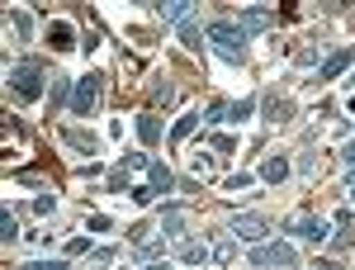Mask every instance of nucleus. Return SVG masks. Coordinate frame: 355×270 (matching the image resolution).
I'll list each match as a JSON object with an SVG mask.
<instances>
[{
    "label": "nucleus",
    "instance_id": "obj_1",
    "mask_svg": "<svg viewBox=\"0 0 355 270\" xmlns=\"http://www.w3.org/2000/svg\"><path fill=\"white\" fill-rule=\"evenodd\" d=\"M43 81H48V67H43L38 57H19V62L10 67V90H15V100H38V95H43Z\"/></svg>",
    "mask_w": 355,
    "mask_h": 270
},
{
    "label": "nucleus",
    "instance_id": "obj_2",
    "mask_svg": "<svg viewBox=\"0 0 355 270\" xmlns=\"http://www.w3.org/2000/svg\"><path fill=\"white\" fill-rule=\"evenodd\" d=\"M209 43L218 48L223 62H246V43H251V38H246L232 19H214V24H209Z\"/></svg>",
    "mask_w": 355,
    "mask_h": 270
},
{
    "label": "nucleus",
    "instance_id": "obj_3",
    "mask_svg": "<svg viewBox=\"0 0 355 270\" xmlns=\"http://www.w3.org/2000/svg\"><path fill=\"white\" fill-rule=\"evenodd\" d=\"M246 261L256 270H289V266H299V251L289 242H261V246L246 251Z\"/></svg>",
    "mask_w": 355,
    "mask_h": 270
},
{
    "label": "nucleus",
    "instance_id": "obj_4",
    "mask_svg": "<svg viewBox=\"0 0 355 270\" xmlns=\"http://www.w3.org/2000/svg\"><path fill=\"white\" fill-rule=\"evenodd\" d=\"M227 233H232L237 242H251V246H261L266 237H270V218H266V214H237L232 223H227Z\"/></svg>",
    "mask_w": 355,
    "mask_h": 270
},
{
    "label": "nucleus",
    "instance_id": "obj_5",
    "mask_svg": "<svg viewBox=\"0 0 355 270\" xmlns=\"http://www.w3.org/2000/svg\"><path fill=\"white\" fill-rule=\"evenodd\" d=\"M95 105H100V76L90 71V76H81V81H76V95H71V114H76V119H90V114H95Z\"/></svg>",
    "mask_w": 355,
    "mask_h": 270
},
{
    "label": "nucleus",
    "instance_id": "obj_6",
    "mask_svg": "<svg viewBox=\"0 0 355 270\" xmlns=\"http://www.w3.org/2000/svg\"><path fill=\"white\" fill-rule=\"evenodd\" d=\"M284 233H294V237H303V242H327L331 237V223L327 218H289V223H284Z\"/></svg>",
    "mask_w": 355,
    "mask_h": 270
},
{
    "label": "nucleus",
    "instance_id": "obj_7",
    "mask_svg": "<svg viewBox=\"0 0 355 270\" xmlns=\"http://www.w3.org/2000/svg\"><path fill=\"white\" fill-rule=\"evenodd\" d=\"M355 62V48H336L331 57H322V67H318V81H336L346 67Z\"/></svg>",
    "mask_w": 355,
    "mask_h": 270
},
{
    "label": "nucleus",
    "instance_id": "obj_8",
    "mask_svg": "<svg viewBox=\"0 0 355 270\" xmlns=\"http://www.w3.org/2000/svg\"><path fill=\"white\" fill-rule=\"evenodd\" d=\"M147 185H152V194H171V189H175V171H171L162 157H152V166H147Z\"/></svg>",
    "mask_w": 355,
    "mask_h": 270
},
{
    "label": "nucleus",
    "instance_id": "obj_9",
    "mask_svg": "<svg viewBox=\"0 0 355 270\" xmlns=\"http://www.w3.org/2000/svg\"><path fill=\"white\" fill-rule=\"evenodd\" d=\"M175 256H180L185 266H204V261H214V246H209V242H199V237H185Z\"/></svg>",
    "mask_w": 355,
    "mask_h": 270
},
{
    "label": "nucleus",
    "instance_id": "obj_10",
    "mask_svg": "<svg viewBox=\"0 0 355 270\" xmlns=\"http://www.w3.org/2000/svg\"><path fill=\"white\" fill-rule=\"evenodd\" d=\"M71 95H76V81H71V76H53V81H48V109L71 105Z\"/></svg>",
    "mask_w": 355,
    "mask_h": 270
},
{
    "label": "nucleus",
    "instance_id": "obj_11",
    "mask_svg": "<svg viewBox=\"0 0 355 270\" xmlns=\"http://www.w3.org/2000/svg\"><path fill=\"white\" fill-rule=\"evenodd\" d=\"M162 237H166V242H180V237H185V218H180V204H166V209H162Z\"/></svg>",
    "mask_w": 355,
    "mask_h": 270
},
{
    "label": "nucleus",
    "instance_id": "obj_12",
    "mask_svg": "<svg viewBox=\"0 0 355 270\" xmlns=\"http://www.w3.org/2000/svg\"><path fill=\"white\" fill-rule=\"evenodd\" d=\"M194 10H199L194 0H166V5H162V19H166V24H175V28H180V24H185V19L194 15Z\"/></svg>",
    "mask_w": 355,
    "mask_h": 270
},
{
    "label": "nucleus",
    "instance_id": "obj_13",
    "mask_svg": "<svg viewBox=\"0 0 355 270\" xmlns=\"http://www.w3.org/2000/svg\"><path fill=\"white\" fill-rule=\"evenodd\" d=\"M48 43H53V48H76V28L67 24V19H53V24H48Z\"/></svg>",
    "mask_w": 355,
    "mask_h": 270
},
{
    "label": "nucleus",
    "instance_id": "obj_14",
    "mask_svg": "<svg viewBox=\"0 0 355 270\" xmlns=\"http://www.w3.org/2000/svg\"><path fill=\"white\" fill-rule=\"evenodd\" d=\"M261 180H266V185H284V180H289V162H284V157H266Z\"/></svg>",
    "mask_w": 355,
    "mask_h": 270
},
{
    "label": "nucleus",
    "instance_id": "obj_15",
    "mask_svg": "<svg viewBox=\"0 0 355 270\" xmlns=\"http://www.w3.org/2000/svg\"><path fill=\"white\" fill-rule=\"evenodd\" d=\"M270 24H275V15H270V10H246L237 28H242L246 38H251V33H261V28H270Z\"/></svg>",
    "mask_w": 355,
    "mask_h": 270
},
{
    "label": "nucleus",
    "instance_id": "obj_16",
    "mask_svg": "<svg viewBox=\"0 0 355 270\" xmlns=\"http://www.w3.org/2000/svg\"><path fill=\"white\" fill-rule=\"evenodd\" d=\"M137 137H142V142H147V147H152V142H162V119H157V114H152V109H147V114H142V119H137Z\"/></svg>",
    "mask_w": 355,
    "mask_h": 270
},
{
    "label": "nucleus",
    "instance_id": "obj_17",
    "mask_svg": "<svg viewBox=\"0 0 355 270\" xmlns=\"http://www.w3.org/2000/svg\"><path fill=\"white\" fill-rule=\"evenodd\" d=\"M67 142H71L76 152H85V157H95V152H100V137H95V133H81V128H67Z\"/></svg>",
    "mask_w": 355,
    "mask_h": 270
},
{
    "label": "nucleus",
    "instance_id": "obj_18",
    "mask_svg": "<svg viewBox=\"0 0 355 270\" xmlns=\"http://www.w3.org/2000/svg\"><path fill=\"white\" fill-rule=\"evenodd\" d=\"M162 256H166V237H152V242L137 246V261H142V266H152V261H162Z\"/></svg>",
    "mask_w": 355,
    "mask_h": 270
},
{
    "label": "nucleus",
    "instance_id": "obj_19",
    "mask_svg": "<svg viewBox=\"0 0 355 270\" xmlns=\"http://www.w3.org/2000/svg\"><path fill=\"white\" fill-rule=\"evenodd\" d=\"M199 119H204V114H180V119H175V128H171V137H175V142H185V137L194 133V128H199Z\"/></svg>",
    "mask_w": 355,
    "mask_h": 270
},
{
    "label": "nucleus",
    "instance_id": "obj_20",
    "mask_svg": "<svg viewBox=\"0 0 355 270\" xmlns=\"http://www.w3.org/2000/svg\"><path fill=\"white\" fill-rule=\"evenodd\" d=\"M251 114H256V95L232 100V105H227V124H242V119H251Z\"/></svg>",
    "mask_w": 355,
    "mask_h": 270
},
{
    "label": "nucleus",
    "instance_id": "obj_21",
    "mask_svg": "<svg viewBox=\"0 0 355 270\" xmlns=\"http://www.w3.org/2000/svg\"><path fill=\"white\" fill-rule=\"evenodd\" d=\"M175 33H180V43H185V48H194V53L204 48V33H199V24H194V15H190L180 28H175Z\"/></svg>",
    "mask_w": 355,
    "mask_h": 270
},
{
    "label": "nucleus",
    "instance_id": "obj_22",
    "mask_svg": "<svg viewBox=\"0 0 355 270\" xmlns=\"http://www.w3.org/2000/svg\"><path fill=\"white\" fill-rule=\"evenodd\" d=\"M232 251H237V237H232V233H223L218 242H214V266H227V261H232Z\"/></svg>",
    "mask_w": 355,
    "mask_h": 270
},
{
    "label": "nucleus",
    "instance_id": "obj_23",
    "mask_svg": "<svg viewBox=\"0 0 355 270\" xmlns=\"http://www.w3.org/2000/svg\"><path fill=\"white\" fill-rule=\"evenodd\" d=\"M19 237V223H15V209H0V242H15Z\"/></svg>",
    "mask_w": 355,
    "mask_h": 270
},
{
    "label": "nucleus",
    "instance_id": "obj_24",
    "mask_svg": "<svg viewBox=\"0 0 355 270\" xmlns=\"http://www.w3.org/2000/svg\"><path fill=\"white\" fill-rule=\"evenodd\" d=\"M10 28H15L19 38H28V33H33V19H28L24 10H10Z\"/></svg>",
    "mask_w": 355,
    "mask_h": 270
},
{
    "label": "nucleus",
    "instance_id": "obj_25",
    "mask_svg": "<svg viewBox=\"0 0 355 270\" xmlns=\"http://www.w3.org/2000/svg\"><path fill=\"white\" fill-rule=\"evenodd\" d=\"M119 166H123V171H147L152 157H147V152H128V157H119Z\"/></svg>",
    "mask_w": 355,
    "mask_h": 270
},
{
    "label": "nucleus",
    "instance_id": "obj_26",
    "mask_svg": "<svg viewBox=\"0 0 355 270\" xmlns=\"http://www.w3.org/2000/svg\"><path fill=\"white\" fill-rule=\"evenodd\" d=\"M204 124H227V100H214L204 109Z\"/></svg>",
    "mask_w": 355,
    "mask_h": 270
},
{
    "label": "nucleus",
    "instance_id": "obj_27",
    "mask_svg": "<svg viewBox=\"0 0 355 270\" xmlns=\"http://www.w3.org/2000/svg\"><path fill=\"white\" fill-rule=\"evenodd\" d=\"M266 114H270V124H284L289 119V100H266Z\"/></svg>",
    "mask_w": 355,
    "mask_h": 270
},
{
    "label": "nucleus",
    "instance_id": "obj_28",
    "mask_svg": "<svg viewBox=\"0 0 355 270\" xmlns=\"http://www.w3.org/2000/svg\"><path fill=\"white\" fill-rule=\"evenodd\" d=\"M128 176H133V171L114 166V176H110V194H123V189H128Z\"/></svg>",
    "mask_w": 355,
    "mask_h": 270
},
{
    "label": "nucleus",
    "instance_id": "obj_29",
    "mask_svg": "<svg viewBox=\"0 0 355 270\" xmlns=\"http://www.w3.org/2000/svg\"><path fill=\"white\" fill-rule=\"evenodd\" d=\"M90 261H95V266H114V261H119V251H114V246H95V251H90Z\"/></svg>",
    "mask_w": 355,
    "mask_h": 270
},
{
    "label": "nucleus",
    "instance_id": "obj_30",
    "mask_svg": "<svg viewBox=\"0 0 355 270\" xmlns=\"http://www.w3.org/2000/svg\"><path fill=\"white\" fill-rule=\"evenodd\" d=\"M152 100H157V105H162V100L171 105V100H175V90H171V85H166L162 76H157V85H152Z\"/></svg>",
    "mask_w": 355,
    "mask_h": 270
},
{
    "label": "nucleus",
    "instance_id": "obj_31",
    "mask_svg": "<svg viewBox=\"0 0 355 270\" xmlns=\"http://www.w3.org/2000/svg\"><path fill=\"white\" fill-rule=\"evenodd\" d=\"M19 270H67V261H24Z\"/></svg>",
    "mask_w": 355,
    "mask_h": 270
},
{
    "label": "nucleus",
    "instance_id": "obj_32",
    "mask_svg": "<svg viewBox=\"0 0 355 270\" xmlns=\"http://www.w3.org/2000/svg\"><path fill=\"white\" fill-rule=\"evenodd\" d=\"M128 194H133V204H152V199H157V194H152V185H133Z\"/></svg>",
    "mask_w": 355,
    "mask_h": 270
},
{
    "label": "nucleus",
    "instance_id": "obj_33",
    "mask_svg": "<svg viewBox=\"0 0 355 270\" xmlns=\"http://www.w3.org/2000/svg\"><path fill=\"white\" fill-rule=\"evenodd\" d=\"M81 251H95L90 237H71V242H67V256H81Z\"/></svg>",
    "mask_w": 355,
    "mask_h": 270
},
{
    "label": "nucleus",
    "instance_id": "obj_34",
    "mask_svg": "<svg viewBox=\"0 0 355 270\" xmlns=\"http://www.w3.org/2000/svg\"><path fill=\"white\" fill-rule=\"evenodd\" d=\"M53 209H57L53 194H38V199H33V214H53Z\"/></svg>",
    "mask_w": 355,
    "mask_h": 270
},
{
    "label": "nucleus",
    "instance_id": "obj_35",
    "mask_svg": "<svg viewBox=\"0 0 355 270\" xmlns=\"http://www.w3.org/2000/svg\"><path fill=\"white\" fill-rule=\"evenodd\" d=\"M147 233H152V228H147V223H137V228H128V237H133V242H152V237H147Z\"/></svg>",
    "mask_w": 355,
    "mask_h": 270
},
{
    "label": "nucleus",
    "instance_id": "obj_36",
    "mask_svg": "<svg viewBox=\"0 0 355 270\" xmlns=\"http://www.w3.org/2000/svg\"><path fill=\"white\" fill-rule=\"evenodd\" d=\"M246 185H251V176H246V171H242V176H227V189H246Z\"/></svg>",
    "mask_w": 355,
    "mask_h": 270
},
{
    "label": "nucleus",
    "instance_id": "obj_37",
    "mask_svg": "<svg viewBox=\"0 0 355 270\" xmlns=\"http://www.w3.org/2000/svg\"><path fill=\"white\" fill-rule=\"evenodd\" d=\"M341 162H346V166H355V137L346 142V147H341Z\"/></svg>",
    "mask_w": 355,
    "mask_h": 270
},
{
    "label": "nucleus",
    "instance_id": "obj_38",
    "mask_svg": "<svg viewBox=\"0 0 355 270\" xmlns=\"http://www.w3.org/2000/svg\"><path fill=\"white\" fill-rule=\"evenodd\" d=\"M313 270H341V266H336V261H318Z\"/></svg>",
    "mask_w": 355,
    "mask_h": 270
},
{
    "label": "nucleus",
    "instance_id": "obj_39",
    "mask_svg": "<svg viewBox=\"0 0 355 270\" xmlns=\"http://www.w3.org/2000/svg\"><path fill=\"white\" fill-rule=\"evenodd\" d=\"M142 270H171V266H166V261H152V266H142Z\"/></svg>",
    "mask_w": 355,
    "mask_h": 270
},
{
    "label": "nucleus",
    "instance_id": "obj_40",
    "mask_svg": "<svg viewBox=\"0 0 355 270\" xmlns=\"http://www.w3.org/2000/svg\"><path fill=\"white\" fill-rule=\"evenodd\" d=\"M346 199H351V204H355V180H351V185H346Z\"/></svg>",
    "mask_w": 355,
    "mask_h": 270
},
{
    "label": "nucleus",
    "instance_id": "obj_41",
    "mask_svg": "<svg viewBox=\"0 0 355 270\" xmlns=\"http://www.w3.org/2000/svg\"><path fill=\"white\" fill-rule=\"evenodd\" d=\"M351 81H355V76H351Z\"/></svg>",
    "mask_w": 355,
    "mask_h": 270
}]
</instances>
